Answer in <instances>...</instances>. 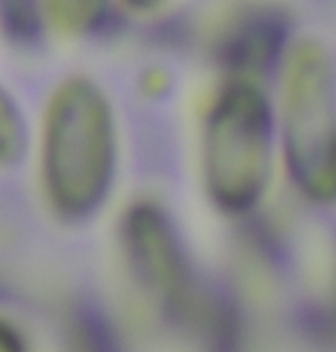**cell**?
Listing matches in <instances>:
<instances>
[{
	"instance_id": "cell-1",
	"label": "cell",
	"mask_w": 336,
	"mask_h": 352,
	"mask_svg": "<svg viewBox=\"0 0 336 352\" xmlns=\"http://www.w3.org/2000/svg\"><path fill=\"white\" fill-rule=\"evenodd\" d=\"M117 138L109 97L85 76L51 95L42 127V184L56 214L88 219L107 201L115 175Z\"/></svg>"
},
{
	"instance_id": "cell-2",
	"label": "cell",
	"mask_w": 336,
	"mask_h": 352,
	"mask_svg": "<svg viewBox=\"0 0 336 352\" xmlns=\"http://www.w3.org/2000/svg\"><path fill=\"white\" fill-rule=\"evenodd\" d=\"M274 116L265 92L247 78L219 90L201 136V170L208 196L230 214L258 205L272 175Z\"/></svg>"
},
{
	"instance_id": "cell-3",
	"label": "cell",
	"mask_w": 336,
	"mask_h": 352,
	"mask_svg": "<svg viewBox=\"0 0 336 352\" xmlns=\"http://www.w3.org/2000/svg\"><path fill=\"white\" fill-rule=\"evenodd\" d=\"M283 157L293 182L313 201L336 198V67L318 39L291 49L283 74Z\"/></svg>"
},
{
	"instance_id": "cell-4",
	"label": "cell",
	"mask_w": 336,
	"mask_h": 352,
	"mask_svg": "<svg viewBox=\"0 0 336 352\" xmlns=\"http://www.w3.org/2000/svg\"><path fill=\"white\" fill-rule=\"evenodd\" d=\"M120 237L138 285L161 307L182 314L194 300V274L166 212L155 203L131 205L124 212Z\"/></svg>"
},
{
	"instance_id": "cell-5",
	"label": "cell",
	"mask_w": 336,
	"mask_h": 352,
	"mask_svg": "<svg viewBox=\"0 0 336 352\" xmlns=\"http://www.w3.org/2000/svg\"><path fill=\"white\" fill-rule=\"evenodd\" d=\"M276 35H279L276 23L265 21V19H251V21L237 25L235 35H230L226 56L242 67L260 65L276 49Z\"/></svg>"
},
{
	"instance_id": "cell-6",
	"label": "cell",
	"mask_w": 336,
	"mask_h": 352,
	"mask_svg": "<svg viewBox=\"0 0 336 352\" xmlns=\"http://www.w3.org/2000/svg\"><path fill=\"white\" fill-rule=\"evenodd\" d=\"M28 148V127L19 104L0 85V166L19 164Z\"/></svg>"
},
{
	"instance_id": "cell-7",
	"label": "cell",
	"mask_w": 336,
	"mask_h": 352,
	"mask_svg": "<svg viewBox=\"0 0 336 352\" xmlns=\"http://www.w3.org/2000/svg\"><path fill=\"white\" fill-rule=\"evenodd\" d=\"M0 352H28L23 334L5 318H0Z\"/></svg>"
}]
</instances>
